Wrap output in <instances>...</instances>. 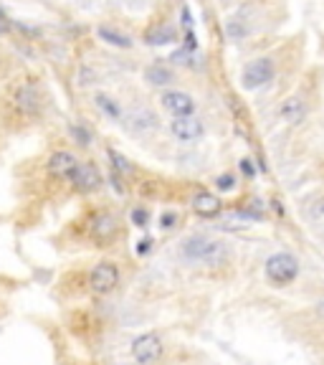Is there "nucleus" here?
I'll return each instance as SVG.
<instances>
[{
    "mask_svg": "<svg viewBox=\"0 0 324 365\" xmlns=\"http://www.w3.org/2000/svg\"><path fill=\"white\" fill-rule=\"evenodd\" d=\"M8 30H11V23H8V21L0 18V33H8Z\"/></svg>",
    "mask_w": 324,
    "mask_h": 365,
    "instance_id": "393cba45",
    "label": "nucleus"
},
{
    "mask_svg": "<svg viewBox=\"0 0 324 365\" xmlns=\"http://www.w3.org/2000/svg\"><path fill=\"white\" fill-rule=\"evenodd\" d=\"M69 185H71L79 195H91V193H96V190H102L104 175H102V170L96 168V163H91V160H81Z\"/></svg>",
    "mask_w": 324,
    "mask_h": 365,
    "instance_id": "6e6552de",
    "label": "nucleus"
},
{
    "mask_svg": "<svg viewBox=\"0 0 324 365\" xmlns=\"http://www.w3.org/2000/svg\"><path fill=\"white\" fill-rule=\"evenodd\" d=\"M94 104H96V110L102 112L104 117H109V120H115V122L125 120V110H122V104L117 102L115 97H109V94H96Z\"/></svg>",
    "mask_w": 324,
    "mask_h": 365,
    "instance_id": "f3484780",
    "label": "nucleus"
},
{
    "mask_svg": "<svg viewBox=\"0 0 324 365\" xmlns=\"http://www.w3.org/2000/svg\"><path fill=\"white\" fill-rule=\"evenodd\" d=\"M66 330L79 345L91 350V347H96L104 340L107 323L91 307H74L66 315Z\"/></svg>",
    "mask_w": 324,
    "mask_h": 365,
    "instance_id": "20e7f679",
    "label": "nucleus"
},
{
    "mask_svg": "<svg viewBox=\"0 0 324 365\" xmlns=\"http://www.w3.org/2000/svg\"><path fill=\"white\" fill-rule=\"evenodd\" d=\"M127 129L134 134H150L160 127V117L155 115V110L150 107H132L129 112H125V120Z\"/></svg>",
    "mask_w": 324,
    "mask_h": 365,
    "instance_id": "ddd939ff",
    "label": "nucleus"
},
{
    "mask_svg": "<svg viewBox=\"0 0 324 365\" xmlns=\"http://www.w3.org/2000/svg\"><path fill=\"white\" fill-rule=\"evenodd\" d=\"M129 224H134L137 228H147V224H150V211L142 206L132 208V213H129Z\"/></svg>",
    "mask_w": 324,
    "mask_h": 365,
    "instance_id": "412c9836",
    "label": "nucleus"
},
{
    "mask_svg": "<svg viewBox=\"0 0 324 365\" xmlns=\"http://www.w3.org/2000/svg\"><path fill=\"white\" fill-rule=\"evenodd\" d=\"M160 107L168 112L170 117H192L195 110H198V104L192 99V94L180 89H165L160 94Z\"/></svg>",
    "mask_w": 324,
    "mask_h": 365,
    "instance_id": "1a4fd4ad",
    "label": "nucleus"
},
{
    "mask_svg": "<svg viewBox=\"0 0 324 365\" xmlns=\"http://www.w3.org/2000/svg\"><path fill=\"white\" fill-rule=\"evenodd\" d=\"M125 269L117 259L102 256L89 264H74L56 279V297L64 302H94L107 299L122 289Z\"/></svg>",
    "mask_w": 324,
    "mask_h": 365,
    "instance_id": "f257e3e1",
    "label": "nucleus"
},
{
    "mask_svg": "<svg viewBox=\"0 0 324 365\" xmlns=\"http://www.w3.org/2000/svg\"><path fill=\"white\" fill-rule=\"evenodd\" d=\"M216 188L223 190V193H228V190L236 188V178L228 175V173H226V175H218L216 178Z\"/></svg>",
    "mask_w": 324,
    "mask_h": 365,
    "instance_id": "4be33fe9",
    "label": "nucleus"
},
{
    "mask_svg": "<svg viewBox=\"0 0 324 365\" xmlns=\"http://www.w3.org/2000/svg\"><path fill=\"white\" fill-rule=\"evenodd\" d=\"M170 134H173L175 140L183 142V145H192V142L203 140L205 134V124L203 120H198V117H175L173 122H170Z\"/></svg>",
    "mask_w": 324,
    "mask_h": 365,
    "instance_id": "9b49d317",
    "label": "nucleus"
},
{
    "mask_svg": "<svg viewBox=\"0 0 324 365\" xmlns=\"http://www.w3.org/2000/svg\"><path fill=\"white\" fill-rule=\"evenodd\" d=\"M43 91L33 81H21L11 94V107L21 120H36L43 115Z\"/></svg>",
    "mask_w": 324,
    "mask_h": 365,
    "instance_id": "0eeeda50",
    "label": "nucleus"
},
{
    "mask_svg": "<svg viewBox=\"0 0 324 365\" xmlns=\"http://www.w3.org/2000/svg\"><path fill=\"white\" fill-rule=\"evenodd\" d=\"M178 251H180V259L187 267L218 269L231 262L228 243L223 241V238L208 236V233H190V236L180 241Z\"/></svg>",
    "mask_w": 324,
    "mask_h": 365,
    "instance_id": "7ed1b4c3",
    "label": "nucleus"
},
{
    "mask_svg": "<svg viewBox=\"0 0 324 365\" xmlns=\"http://www.w3.org/2000/svg\"><path fill=\"white\" fill-rule=\"evenodd\" d=\"M168 350L165 335L160 330H144L129 345V355H132L134 365H160Z\"/></svg>",
    "mask_w": 324,
    "mask_h": 365,
    "instance_id": "39448f33",
    "label": "nucleus"
},
{
    "mask_svg": "<svg viewBox=\"0 0 324 365\" xmlns=\"http://www.w3.org/2000/svg\"><path fill=\"white\" fill-rule=\"evenodd\" d=\"M190 206L192 211L198 213V216H203V219H213V216H218L221 213V201H218V195L208 193V190H198V193L190 198Z\"/></svg>",
    "mask_w": 324,
    "mask_h": 365,
    "instance_id": "4468645a",
    "label": "nucleus"
},
{
    "mask_svg": "<svg viewBox=\"0 0 324 365\" xmlns=\"http://www.w3.org/2000/svg\"><path fill=\"white\" fill-rule=\"evenodd\" d=\"M144 81L150 86H157V89H168L175 81V74L165 64H150V66L144 69Z\"/></svg>",
    "mask_w": 324,
    "mask_h": 365,
    "instance_id": "2eb2a0df",
    "label": "nucleus"
},
{
    "mask_svg": "<svg viewBox=\"0 0 324 365\" xmlns=\"http://www.w3.org/2000/svg\"><path fill=\"white\" fill-rule=\"evenodd\" d=\"M79 163H81V160H79L74 152L56 150L54 155L46 160V170H48V175L54 178V180L66 182V185H69V182H71V178H74V173H76Z\"/></svg>",
    "mask_w": 324,
    "mask_h": 365,
    "instance_id": "9d476101",
    "label": "nucleus"
},
{
    "mask_svg": "<svg viewBox=\"0 0 324 365\" xmlns=\"http://www.w3.org/2000/svg\"><path fill=\"white\" fill-rule=\"evenodd\" d=\"M96 36L102 38L104 43H109V46H115V49H132V38L122 33V30L112 28V25H99Z\"/></svg>",
    "mask_w": 324,
    "mask_h": 365,
    "instance_id": "dca6fc26",
    "label": "nucleus"
},
{
    "mask_svg": "<svg viewBox=\"0 0 324 365\" xmlns=\"http://www.w3.org/2000/svg\"><path fill=\"white\" fill-rule=\"evenodd\" d=\"M69 134H71V140L76 142L79 147H91V142H94V132L86 127L84 122H74V124H69Z\"/></svg>",
    "mask_w": 324,
    "mask_h": 365,
    "instance_id": "6ab92c4d",
    "label": "nucleus"
},
{
    "mask_svg": "<svg viewBox=\"0 0 324 365\" xmlns=\"http://www.w3.org/2000/svg\"><path fill=\"white\" fill-rule=\"evenodd\" d=\"M264 277L271 286L284 289V286L294 284L296 277H299V259L289 251H277L271 254L264 264Z\"/></svg>",
    "mask_w": 324,
    "mask_h": 365,
    "instance_id": "423d86ee",
    "label": "nucleus"
},
{
    "mask_svg": "<svg viewBox=\"0 0 324 365\" xmlns=\"http://www.w3.org/2000/svg\"><path fill=\"white\" fill-rule=\"evenodd\" d=\"M271 79H274V61L271 59L251 61V64L243 69V74H241L243 89H261V86H266Z\"/></svg>",
    "mask_w": 324,
    "mask_h": 365,
    "instance_id": "f8f14e48",
    "label": "nucleus"
},
{
    "mask_svg": "<svg viewBox=\"0 0 324 365\" xmlns=\"http://www.w3.org/2000/svg\"><path fill=\"white\" fill-rule=\"evenodd\" d=\"M64 365H107V363H104V360H96V358H71Z\"/></svg>",
    "mask_w": 324,
    "mask_h": 365,
    "instance_id": "b1692460",
    "label": "nucleus"
},
{
    "mask_svg": "<svg viewBox=\"0 0 324 365\" xmlns=\"http://www.w3.org/2000/svg\"><path fill=\"white\" fill-rule=\"evenodd\" d=\"M125 238V221L109 206H94L66 228V243L81 251H109Z\"/></svg>",
    "mask_w": 324,
    "mask_h": 365,
    "instance_id": "f03ea898",
    "label": "nucleus"
},
{
    "mask_svg": "<svg viewBox=\"0 0 324 365\" xmlns=\"http://www.w3.org/2000/svg\"><path fill=\"white\" fill-rule=\"evenodd\" d=\"M178 226V213H173V211H165L160 216V228L162 231H170V228H175Z\"/></svg>",
    "mask_w": 324,
    "mask_h": 365,
    "instance_id": "5701e85b",
    "label": "nucleus"
},
{
    "mask_svg": "<svg viewBox=\"0 0 324 365\" xmlns=\"http://www.w3.org/2000/svg\"><path fill=\"white\" fill-rule=\"evenodd\" d=\"M178 41V33H175L173 25H155L152 30H147V36H144V43L147 46H170V43Z\"/></svg>",
    "mask_w": 324,
    "mask_h": 365,
    "instance_id": "a211bd4d",
    "label": "nucleus"
},
{
    "mask_svg": "<svg viewBox=\"0 0 324 365\" xmlns=\"http://www.w3.org/2000/svg\"><path fill=\"white\" fill-rule=\"evenodd\" d=\"M304 104L299 102V99H289V102H284L282 107V117L287 122H291V124H296V122L304 120Z\"/></svg>",
    "mask_w": 324,
    "mask_h": 365,
    "instance_id": "aec40b11",
    "label": "nucleus"
}]
</instances>
